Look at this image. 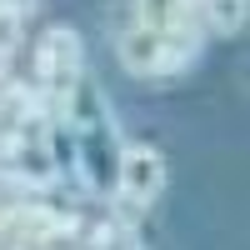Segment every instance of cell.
Returning <instances> with one entry per match:
<instances>
[{
  "label": "cell",
  "instance_id": "cell-1",
  "mask_svg": "<svg viewBox=\"0 0 250 250\" xmlns=\"http://www.w3.org/2000/svg\"><path fill=\"white\" fill-rule=\"evenodd\" d=\"M50 115H35L25 120L20 130H5L0 135V180H15V185H25V190H50V185L60 180L55 175V160H50Z\"/></svg>",
  "mask_w": 250,
  "mask_h": 250
},
{
  "label": "cell",
  "instance_id": "cell-2",
  "mask_svg": "<svg viewBox=\"0 0 250 250\" xmlns=\"http://www.w3.org/2000/svg\"><path fill=\"white\" fill-rule=\"evenodd\" d=\"M85 75V40L75 25H50L35 45V90L65 95L75 80Z\"/></svg>",
  "mask_w": 250,
  "mask_h": 250
},
{
  "label": "cell",
  "instance_id": "cell-3",
  "mask_svg": "<svg viewBox=\"0 0 250 250\" xmlns=\"http://www.w3.org/2000/svg\"><path fill=\"white\" fill-rule=\"evenodd\" d=\"M115 165H120V130L100 125V130H80L75 135V180L80 190L90 195H105L115 190Z\"/></svg>",
  "mask_w": 250,
  "mask_h": 250
},
{
  "label": "cell",
  "instance_id": "cell-4",
  "mask_svg": "<svg viewBox=\"0 0 250 250\" xmlns=\"http://www.w3.org/2000/svg\"><path fill=\"white\" fill-rule=\"evenodd\" d=\"M165 190V155L150 150V145H130L120 150V165H115V195L135 200V205H155Z\"/></svg>",
  "mask_w": 250,
  "mask_h": 250
},
{
  "label": "cell",
  "instance_id": "cell-5",
  "mask_svg": "<svg viewBox=\"0 0 250 250\" xmlns=\"http://www.w3.org/2000/svg\"><path fill=\"white\" fill-rule=\"evenodd\" d=\"M115 55H120V65L130 70V75H155V65H160V30L130 25V30L115 40Z\"/></svg>",
  "mask_w": 250,
  "mask_h": 250
},
{
  "label": "cell",
  "instance_id": "cell-6",
  "mask_svg": "<svg viewBox=\"0 0 250 250\" xmlns=\"http://www.w3.org/2000/svg\"><path fill=\"white\" fill-rule=\"evenodd\" d=\"M245 10H250V0H195V15L220 35H235L245 25Z\"/></svg>",
  "mask_w": 250,
  "mask_h": 250
},
{
  "label": "cell",
  "instance_id": "cell-7",
  "mask_svg": "<svg viewBox=\"0 0 250 250\" xmlns=\"http://www.w3.org/2000/svg\"><path fill=\"white\" fill-rule=\"evenodd\" d=\"M85 250H140V235H135V225L130 220H100L95 230H90V240H85Z\"/></svg>",
  "mask_w": 250,
  "mask_h": 250
},
{
  "label": "cell",
  "instance_id": "cell-8",
  "mask_svg": "<svg viewBox=\"0 0 250 250\" xmlns=\"http://www.w3.org/2000/svg\"><path fill=\"white\" fill-rule=\"evenodd\" d=\"M20 35H25V15L10 10V5H0V55H15Z\"/></svg>",
  "mask_w": 250,
  "mask_h": 250
},
{
  "label": "cell",
  "instance_id": "cell-9",
  "mask_svg": "<svg viewBox=\"0 0 250 250\" xmlns=\"http://www.w3.org/2000/svg\"><path fill=\"white\" fill-rule=\"evenodd\" d=\"M0 5H10V10H20V15H25L30 5H40V0H0Z\"/></svg>",
  "mask_w": 250,
  "mask_h": 250
},
{
  "label": "cell",
  "instance_id": "cell-10",
  "mask_svg": "<svg viewBox=\"0 0 250 250\" xmlns=\"http://www.w3.org/2000/svg\"><path fill=\"white\" fill-rule=\"evenodd\" d=\"M5 65H10V55H0V75H5Z\"/></svg>",
  "mask_w": 250,
  "mask_h": 250
}]
</instances>
